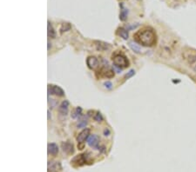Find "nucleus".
<instances>
[{
	"label": "nucleus",
	"mask_w": 196,
	"mask_h": 172,
	"mask_svg": "<svg viewBox=\"0 0 196 172\" xmlns=\"http://www.w3.org/2000/svg\"><path fill=\"white\" fill-rule=\"evenodd\" d=\"M127 13H128V10H127V9H123V10L121 11V12H120V18L121 21H125V20L127 19Z\"/></svg>",
	"instance_id": "16"
},
{
	"label": "nucleus",
	"mask_w": 196,
	"mask_h": 172,
	"mask_svg": "<svg viewBox=\"0 0 196 172\" xmlns=\"http://www.w3.org/2000/svg\"><path fill=\"white\" fill-rule=\"evenodd\" d=\"M47 113H48V119H50V111L48 110V111H47Z\"/></svg>",
	"instance_id": "24"
},
{
	"label": "nucleus",
	"mask_w": 196,
	"mask_h": 172,
	"mask_svg": "<svg viewBox=\"0 0 196 172\" xmlns=\"http://www.w3.org/2000/svg\"><path fill=\"white\" fill-rule=\"evenodd\" d=\"M133 37L138 44L146 47L154 46L157 41L155 32L150 28H143L138 31L133 35Z\"/></svg>",
	"instance_id": "1"
},
{
	"label": "nucleus",
	"mask_w": 196,
	"mask_h": 172,
	"mask_svg": "<svg viewBox=\"0 0 196 172\" xmlns=\"http://www.w3.org/2000/svg\"><path fill=\"white\" fill-rule=\"evenodd\" d=\"M71 163L74 165V166H82L84 164H86L87 163V157L86 154H80L78 155L77 157H73L72 160L71 161Z\"/></svg>",
	"instance_id": "3"
},
{
	"label": "nucleus",
	"mask_w": 196,
	"mask_h": 172,
	"mask_svg": "<svg viewBox=\"0 0 196 172\" xmlns=\"http://www.w3.org/2000/svg\"><path fill=\"white\" fill-rule=\"evenodd\" d=\"M47 151L49 155L52 156H57V154L59 153V147L56 143H49L47 146Z\"/></svg>",
	"instance_id": "9"
},
{
	"label": "nucleus",
	"mask_w": 196,
	"mask_h": 172,
	"mask_svg": "<svg viewBox=\"0 0 196 172\" xmlns=\"http://www.w3.org/2000/svg\"><path fill=\"white\" fill-rule=\"evenodd\" d=\"M48 93L51 95H56L58 97H63L65 95L64 91L60 87L57 85H52V84L48 85Z\"/></svg>",
	"instance_id": "4"
},
{
	"label": "nucleus",
	"mask_w": 196,
	"mask_h": 172,
	"mask_svg": "<svg viewBox=\"0 0 196 172\" xmlns=\"http://www.w3.org/2000/svg\"><path fill=\"white\" fill-rule=\"evenodd\" d=\"M61 170V164L59 162H50L48 164V171L58 172Z\"/></svg>",
	"instance_id": "7"
},
{
	"label": "nucleus",
	"mask_w": 196,
	"mask_h": 172,
	"mask_svg": "<svg viewBox=\"0 0 196 172\" xmlns=\"http://www.w3.org/2000/svg\"><path fill=\"white\" fill-rule=\"evenodd\" d=\"M48 25H47V33H48V37H52V38H55L56 37V32L54 31V29H53V27H52V25H51V23L50 22H48L47 23Z\"/></svg>",
	"instance_id": "12"
},
{
	"label": "nucleus",
	"mask_w": 196,
	"mask_h": 172,
	"mask_svg": "<svg viewBox=\"0 0 196 172\" xmlns=\"http://www.w3.org/2000/svg\"><path fill=\"white\" fill-rule=\"evenodd\" d=\"M86 64L88 65V67L92 70H96L98 67V60L97 58L95 57H88L87 59H86Z\"/></svg>",
	"instance_id": "5"
},
{
	"label": "nucleus",
	"mask_w": 196,
	"mask_h": 172,
	"mask_svg": "<svg viewBox=\"0 0 196 172\" xmlns=\"http://www.w3.org/2000/svg\"><path fill=\"white\" fill-rule=\"evenodd\" d=\"M118 35L120 37H121L122 38L126 39V40L128 38V32L127 30L123 29V28H120V29L118 30Z\"/></svg>",
	"instance_id": "14"
},
{
	"label": "nucleus",
	"mask_w": 196,
	"mask_h": 172,
	"mask_svg": "<svg viewBox=\"0 0 196 172\" xmlns=\"http://www.w3.org/2000/svg\"><path fill=\"white\" fill-rule=\"evenodd\" d=\"M89 133H90V130L89 129H85L83 130L77 137V141L79 142V143H83L86 139H87L89 137Z\"/></svg>",
	"instance_id": "8"
},
{
	"label": "nucleus",
	"mask_w": 196,
	"mask_h": 172,
	"mask_svg": "<svg viewBox=\"0 0 196 172\" xmlns=\"http://www.w3.org/2000/svg\"><path fill=\"white\" fill-rule=\"evenodd\" d=\"M113 64L115 65V66L120 67V68H126V67L129 66L128 60L122 54H116V55H114L113 57Z\"/></svg>",
	"instance_id": "2"
},
{
	"label": "nucleus",
	"mask_w": 196,
	"mask_h": 172,
	"mask_svg": "<svg viewBox=\"0 0 196 172\" xmlns=\"http://www.w3.org/2000/svg\"><path fill=\"white\" fill-rule=\"evenodd\" d=\"M86 124H87V121H86V120H82V121H80V122L77 124V127H78V128H85V127L86 126Z\"/></svg>",
	"instance_id": "19"
},
{
	"label": "nucleus",
	"mask_w": 196,
	"mask_h": 172,
	"mask_svg": "<svg viewBox=\"0 0 196 172\" xmlns=\"http://www.w3.org/2000/svg\"><path fill=\"white\" fill-rule=\"evenodd\" d=\"M70 29H71L70 25H69V24H65V25H62V27H61L60 31H61V32H67V31H69Z\"/></svg>",
	"instance_id": "20"
},
{
	"label": "nucleus",
	"mask_w": 196,
	"mask_h": 172,
	"mask_svg": "<svg viewBox=\"0 0 196 172\" xmlns=\"http://www.w3.org/2000/svg\"><path fill=\"white\" fill-rule=\"evenodd\" d=\"M61 146H62V150H63V151H64L65 153H66L67 155H71V154L73 153V151H74V150H73V145H72L71 143H68V142L62 143Z\"/></svg>",
	"instance_id": "10"
},
{
	"label": "nucleus",
	"mask_w": 196,
	"mask_h": 172,
	"mask_svg": "<svg viewBox=\"0 0 196 172\" xmlns=\"http://www.w3.org/2000/svg\"><path fill=\"white\" fill-rule=\"evenodd\" d=\"M68 109H69V102L67 100L63 101L62 103L59 107V112L61 115H66L68 113Z\"/></svg>",
	"instance_id": "11"
},
{
	"label": "nucleus",
	"mask_w": 196,
	"mask_h": 172,
	"mask_svg": "<svg viewBox=\"0 0 196 172\" xmlns=\"http://www.w3.org/2000/svg\"><path fill=\"white\" fill-rule=\"evenodd\" d=\"M78 148H79V150H82V149L84 148V144H82V145H78Z\"/></svg>",
	"instance_id": "23"
},
{
	"label": "nucleus",
	"mask_w": 196,
	"mask_h": 172,
	"mask_svg": "<svg viewBox=\"0 0 196 172\" xmlns=\"http://www.w3.org/2000/svg\"><path fill=\"white\" fill-rule=\"evenodd\" d=\"M93 118H94V120L97 121V122H101V121L103 120V117H102V115H101L100 112H97V113L94 115Z\"/></svg>",
	"instance_id": "18"
},
{
	"label": "nucleus",
	"mask_w": 196,
	"mask_h": 172,
	"mask_svg": "<svg viewBox=\"0 0 196 172\" xmlns=\"http://www.w3.org/2000/svg\"><path fill=\"white\" fill-rule=\"evenodd\" d=\"M129 47H130L131 49H132L134 52H136V53H139V52H140V49H139V47L136 44H133L132 42H130V43H129Z\"/></svg>",
	"instance_id": "17"
},
{
	"label": "nucleus",
	"mask_w": 196,
	"mask_h": 172,
	"mask_svg": "<svg viewBox=\"0 0 196 172\" xmlns=\"http://www.w3.org/2000/svg\"><path fill=\"white\" fill-rule=\"evenodd\" d=\"M104 85H105V88H107V89H111V88H112V86H113V84H112V83H111V82H106V83H105V84H104Z\"/></svg>",
	"instance_id": "22"
},
{
	"label": "nucleus",
	"mask_w": 196,
	"mask_h": 172,
	"mask_svg": "<svg viewBox=\"0 0 196 172\" xmlns=\"http://www.w3.org/2000/svg\"><path fill=\"white\" fill-rule=\"evenodd\" d=\"M81 111H82V109H81L80 107H78L77 109H75V110L72 111V113H71V117H72L73 118H77V117H79L81 115Z\"/></svg>",
	"instance_id": "15"
},
{
	"label": "nucleus",
	"mask_w": 196,
	"mask_h": 172,
	"mask_svg": "<svg viewBox=\"0 0 196 172\" xmlns=\"http://www.w3.org/2000/svg\"><path fill=\"white\" fill-rule=\"evenodd\" d=\"M87 140V143L90 147L92 148H98V142H99V138H98V136L96 135H91L89 136L88 138L86 139Z\"/></svg>",
	"instance_id": "6"
},
{
	"label": "nucleus",
	"mask_w": 196,
	"mask_h": 172,
	"mask_svg": "<svg viewBox=\"0 0 196 172\" xmlns=\"http://www.w3.org/2000/svg\"><path fill=\"white\" fill-rule=\"evenodd\" d=\"M134 74H135V70H131L127 74H126V76H125V79H128V78H130L131 77H132Z\"/></svg>",
	"instance_id": "21"
},
{
	"label": "nucleus",
	"mask_w": 196,
	"mask_h": 172,
	"mask_svg": "<svg viewBox=\"0 0 196 172\" xmlns=\"http://www.w3.org/2000/svg\"><path fill=\"white\" fill-rule=\"evenodd\" d=\"M95 44H96L97 49L99 51H105V50L109 49V44H105V43H103V42H95Z\"/></svg>",
	"instance_id": "13"
}]
</instances>
